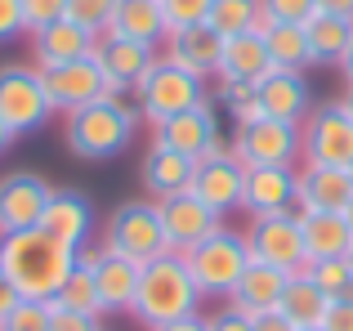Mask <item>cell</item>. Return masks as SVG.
<instances>
[{
  "mask_svg": "<svg viewBox=\"0 0 353 331\" xmlns=\"http://www.w3.org/2000/svg\"><path fill=\"white\" fill-rule=\"evenodd\" d=\"M77 260H81L77 246L59 242L45 228L0 237V273L14 282L23 300H54L68 282V273L77 269Z\"/></svg>",
  "mask_w": 353,
  "mask_h": 331,
  "instance_id": "1",
  "label": "cell"
},
{
  "mask_svg": "<svg viewBox=\"0 0 353 331\" xmlns=\"http://www.w3.org/2000/svg\"><path fill=\"white\" fill-rule=\"evenodd\" d=\"M134 126H139L134 108L121 94H103V99H94V103L68 112V121H63V143H68V152L81 157V161H112L134 143Z\"/></svg>",
  "mask_w": 353,
  "mask_h": 331,
  "instance_id": "2",
  "label": "cell"
},
{
  "mask_svg": "<svg viewBox=\"0 0 353 331\" xmlns=\"http://www.w3.org/2000/svg\"><path fill=\"white\" fill-rule=\"evenodd\" d=\"M197 305H201V291L188 273V260L179 251H165L143 264L130 314L152 331V327H165V323H179V318L197 314Z\"/></svg>",
  "mask_w": 353,
  "mask_h": 331,
  "instance_id": "3",
  "label": "cell"
},
{
  "mask_svg": "<svg viewBox=\"0 0 353 331\" xmlns=\"http://www.w3.org/2000/svg\"><path fill=\"white\" fill-rule=\"evenodd\" d=\"M183 260H188V273H192V282H197L201 300L206 296L228 300L233 287L241 282V273H246V264H250V246H246V233H233V228L219 224L215 233L201 237L192 251H183Z\"/></svg>",
  "mask_w": 353,
  "mask_h": 331,
  "instance_id": "4",
  "label": "cell"
},
{
  "mask_svg": "<svg viewBox=\"0 0 353 331\" xmlns=\"http://www.w3.org/2000/svg\"><path fill=\"white\" fill-rule=\"evenodd\" d=\"M134 94H139V117L161 126V121H170V117L188 112V108L206 103V81L192 77L188 68H179V63H170L161 54V59L152 63V72L134 86Z\"/></svg>",
  "mask_w": 353,
  "mask_h": 331,
  "instance_id": "5",
  "label": "cell"
},
{
  "mask_svg": "<svg viewBox=\"0 0 353 331\" xmlns=\"http://www.w3.org/2000/svg\"><path fill=\"white\" fill-rule=\"evenodd\" d=\"M103 246L117 255H130L134 264L165 255L170 242H165V224H161L157 201H121L103 224Z\"/></svg>",
  "mask_w": 353,
  "mask_h": 331,
  "instance_id": "6",
  "label": "cell"
},
{
  "mask_svg": "<svg viewBox=\"0 0 353 331\" xmlns=\"http://www.w3.org/2000/svg\"><path fill=\"white\" fill-rule=\"evenodd\" d=\"M0 117L14 134H32L54 117L45 81L36 63H0Z\"/></svg>",
  "mask_w": 353,
  "mask_h": 331,
  "instance_id": "7",
  "label": "cell"
},
{
  "mask_svg": "<svg viewBox=\"0 0 353 331\" xmlns=\"http://www.w3.org/2000/svg\"><path fill=\"white\" fill-rule=\"evenodd\" d=\"M246 246L250 260L273 264V269L300 273L309 269V251H304V228H300V210H273V215H255L246 228Z\"/></svg>",
  "mask_w": 353,
  "mask_h": 331,
  "instance_id": "8",
  "label": "cell"
},
{
  "mask_svg": "<svg viewBox=\"0 0 353 331\" xmlns=\"http://www.w3.org/2000/svg\"><path fill=\"white\" fill-rule=\"evenodd\" d=\"M304 166H349L353 161V112L345 103H318L300 126Z\"/></svg>",
  "mask_w": 353,
  "mask_h": 331,
  "instance_id": "9",
  "label": "cell"
},
{
  "mask_svg": "<svg viewBox=\"0 0 353 331\" xmlns=\"http://www.w3.org/2000/svg\"><path fill=\"white\" fill-rule=\"evenodd\" d=\"M54 197V183L36 170H9L0 174V237L41 228L45 206Z\"/></svg>",
  "mask_w": 353,
  "mask_h": 331,
  "instance_id": "10",
  "label": "cell"
},
{
  "mask_svg": "<svg viewBox=\"0 0 353 331\" xmlns=\"http://www.w3.org/2000/svg\"><path fill=\"white\" fill-rule=\"evenodd\" d=\"M41 81H45V94H50L54 112H63V117L85 108V103H94V99H103V94H112V86H108V77L99 72L94 54L59 63V68H41Z\"/></svg>",
  "mask_w": 353,
  "mask_h": 331,
  "instance_id": "11",
  "label": "cell"
},
{
  "mask_svg": "<svg viewBox=\"0 0 353 331\" xmlns=\"http://www.w3.org/2000/svg\"><path fill=\"white\" fill-rule=\"evenodd\" d=\"M233 157L241 166H291L300 157V126L259 117L255 126H241L233 134Z\"/></svg>",
  "mask_w": 353,
  "mask_h": 331,
  "instance_id": "12",
  "label": "cell"
},
{
  "mask_svg": "<svg viewBox=\"0 0 353 331\" xmlns=\"http://www.w3.org/2000/svg\"><path fill=\"white\" fill-rule=\"evenodd\" d=\"M157 59H161V54H157V45L130 41V36H117V32H103V36L94 41V63H99V72L108 77L112 94H125V90H134L139 81L152 72Z\"/></svg>",
  "mask_w": 353,
  "mask_h": 331,
  "instance_id": "13",
  "label": "cell"
},
{
  "mask_svg": "<svg viewBox=\"0 0 353 331\" xmlns=\"http://www.w3.org/2000/svg\"><path fill=\"white\" fill-rule=\"evenodd\" d=\"M152 139L165 143V148H174V152H183V157H192V161H201V157L224 148V139H219V117H215V108H210V99L197 103V108H188V112H179V117H170V121L152 126Z\"/></svg>",
  "mask_w": 353,
  "mask_h": 331,
  "instance_id": "14",
  "label": "cell"
},
{
  "mask_svg": "<svg viewBox=\"0 0 353 331\" xmlns=\"http://www.w3.org/2000/svg\"><path fill=\"white\" fill-rule=\"evenodd\" d=\"M81 255H85L90 273H94L103 314H130V309H134V291H139V273H143V264H134L130 255L108 251V246H99V251L85 246Z\"/></svg>",
  "mask_w": 353,
  "mask_h": 331,
  "instance_id": "15",
  "label": "cell"
},
{
  "mask_svg": "<svg viewBox=\"0 0 353 331\" xmlns=\"http://www.w3.org/2000/svg\"><path fill=\"white\" fill-rule=\"evenodd\" d=\"M241 183H246V166H241L228 148H219V152H210V157L197 161L188 192H197L215 215H228V210L241 206Z\"/></svg>",
  "mask_w": 353,
  "mask_h": 331,
  "instance_id": "16",
  "label": "cell"
},
{
  "mask_svg": "<svg viewBox=\"0 0 353 331\" xmlns=\"http://www.w3.org/2000/svg\"><path fill=\"white\" fill-rule=\"evenodd\" d=\"M157 210H161V224H165V242H170V251H179V255L192 251L201 237H210L219 228V215L197 197V192L165 197V201H157Z\"/></svg>",
  "mask_w": 353,
  "mask_h": 331,
  "instance_id": "17",
  "label": "cell"
},
{
  "mask_svg": "<svg viewBox=\"0 0 353 331\" xmlns=\"http://www.w3.org/2000/svg\"><path fill=\"white\" fill-rule=\"evenodd\" d=\"M255 94H259L264 117H273V121L304 126V117L313 112L309 81H304V72H295V68H273V72H268V77L255 86Z\"/></svg>",
  "mask_w": 353,
  "mask_h": 331,
  "instance_id": "18",
  "label": "cell"
},
{
  "mask_svg": "<svg viewBox=\"0 0 353 331\" xmlns=\"http://www.w3.org/2000/svg\"><path fill=\"white\" fill-rule=\"evenodd\" d=\"M295 188H300V170H291V166H246L241 206H246L250 215L291 210L295 206Z\"/></svg>",
  "mask_w": 353,
  "mask_h": 331,
  "instance_id": "19",
  "label": "cell"
},
{
  "mask_svg": "<svg viewBox=\"0 0 353 331\" xmlns=\"http://www.w3.org/2000/svg\"><path fill=\"white\" fill-rule=\"evenodd\" d=\"M273 72V54H268L264 27L224 36V54H219V81H241V86H259Z\"/></svg>",
  "mask_w": 353,
  "mask_h": 331,
  "instance_id": "20",
  "label": "cell"
},
{
  "mask_svg": "<svg viewBox=\"0 0 353 331\" xmlns=\"http://www.w3.org/2000/svg\"><path fill=\"white\" fill-rule=\"evenodd\" d=\"M45 233H54L59 242L85 251L90 246V233H94V206L81 188H54L50 206H45V219H41Z\"/></svg>",
  "mask_w": 353,
  "mask_h": 331,
  "instance_id": "21",
  "label": "cell"
},
{
  "mask_svg": "<svg viewBox=\"0 0 353 331\" xmlns=\"http://www.w3.org/2000/svg\"><path fill=\"white\" fill-rule=\"evenodd\" d=\"M219 54H224V36L210 23H192V27H179V32L165 36V59L188 68L201 81L219 72Z\"/></svg>",
  "mask_w": 353,
  "mask_h": 331,
  "instance_id": "22",
  "label": "cell"
},
{
  "mask_svg": "<svg viewBox=\"0 0 353 331\" xmlns=\"http://www.w3.org/2000/svg\"><path fill=\"white\" fill-rule=\"evenodd\" d=\"M192 170H197V161L183 157V152H174V148H165V143H157V139H152V148L143 152V161H139V179H143V188H148L152 201L188 192L192 188Z\"/></svg>",
  "mask_w": 353,
  "mask_h": 331,
  "instance_id": "23",
  "label": "cell"
},
{
  "mask_svg": "<svg viewBox=\"0 0 353 331\" xmlns=\"http://www.w3.org/2000/svg\"><path fill=\"white\" fill-rule=\"evenodd\" d=\"M94 41L81 23L72 18H59V23H45L41 32H32V63L36 68H59V63H72V59H85L94 54Z\"/></svg>",
  "mask_w": 353,
  "mask_h": 331,
  "instance_id": "24",
  "label": "cell"
},
{
  "mask_svg": "<svg viewBox=\"0 0 353 331\" xmlns=\"http://www.w3.org/2000/svg\"><path fill=\"white\" fill-rule=\"evenodd\" d=\"M353 183L345 166H304L300 188H295V210H349Z\"/></svg>",
  "mask_w": 353,
  "mask_h": 331,
  "instance_id": "25",
  "label": "cell"
},
{
  "mask_svg": "<svg viewBox=\"0 0 353 331\" xmlns=\"http://www.w3.org/2000/svg\"><path fill=\"white\" fill-rule=\"evenodd\" d=\"M300 228H304V251L313 260H340L353 251V228L345 219V210H300Z\"/></svg>",
  "mask_w": 353,
  "mask_h": 331,
  "instance_id": "26",
  "label": "cell"
},
{
  "mask_svg": "<svg viewBox=\"0 0 353 331\" xmlns=\"http://www.w3.org/2000/svg\"><path fill=\"white\" fill-rule=\"evenodd\" d=\"M286 278H291L286 269H273V264L250 260L246 273H241V282L233 287V296H228V305L241 309V314H250V318H255V314H268V309H277V300H282Z\"/></svg>",
  "mask_w": 353,
  "mask_h": 331,
  "instance_id": "27",
  "label": "cell"
},
{
  "mask_svg": "<svg viewBox=\"0 0 353 331\" xmlns=\"http://www.w3.org/2000/svg\"><path fill=\"white\" fill-rule=\"evenodd\" d=\"M108 32L143 41V45H165L170 23H165L161 0H117V14H112V27H108Z\"/></svg>",
  "mask_w": 353,
  "mask_h": 331,
  "instance_id": "28",
  "label": "cell"
},
{
  "mask_svg": "<svg viewBox=\"0 0 353 331\" xmlns=\"http://www.w3.org/2000/svg\"><path fill=\"white\" fill-rule=\"evenodd\" d=\"M327 305H331V300L313 287L309 269H300V273H291V278H286V291H282V300H277V314L300 331V327H322Z\"/></svg>",
  "mask_w": 353,
  "mask_h": 331,
  "instance_id": "29",
  "label": "cell"
},
{
  "mask_svg": "<svg viewBox=\"0 0 353 331\" xmlns=\"http://www.w3.org/2000/svg\"><path fill=\"white\" fill-rule=\"evenodd\" d=\"M304 36H309V54L313 63H340L353 41V18H336V14H313L304 23Z\"/></svg>",
  "mask_w": 353,
  "mask_h": 331,
  "instance_id": "30",
  "label": "cell"
},
{
  "mask_svg": "<svg viewBox=\"0 0 353 331\" xmlns=\"http://www.w3.org/2000/svg\"><path fill=\"white\" fill-rule=\"evenodd\" d=\"M264 41H268V54H273V68H295V72H304V68L313 63L309 36H304V23H264Z\"/></svg>",
  "mask_w": 353,
  "mask_h": 331,
  "instance_id": "31",
  "label": "cell"
},
{
  "mask_svg": "<svg viewBox=\"0 0 353 331\" xmlns=\"http://www.w3.org/2000/svg\"><path fill=\"white\" fill-rule=\"evenodd\" d=\"M54 305L63 309H81V314H103V300H99V287H94V273H90L85 255L77 260V269L68 273V282H63V291L54 296Z\"/></svg>",
  "mask_w": 353,
  "mask_h": 331,
  "instance_id": "32",
  "label": "cell"
},
{
  "mask_svg": "<svg viewBox=\"0 0 353 331\" xmlns=\"http://www.w3.org/2000/svg\"><path fill=\"white\" fill-rule=\"evenodd\" d=\"M206 23L219 36H237V32H250V27H264V9H259V0H215Z\"/></svg>",
  "mask_w": 353,
  "mask_h": 331,
  "instance_id": "33",
  "label": "cell"
},
{
  "mask_svg": "<svg viewBox=\"0 0 353 331\" xmlns=\"http://www.w3.org/2000/svg\"><path fill=\"white\" fill-rule=\"evenodd\" d=\"M309 278L327 300H353V260L349 255H340V260H313Z\"/></svg>",
  "mask_w": 353,
  "mask_h": 331,
  "instance_id": "34",
  "label": "cell"
},
{
  "mask_svg": "<svg viewBox=\"0 0 353 331\" xmlns=\"http://www.w3.org/2000/svg\"><path fill=\"white\" fill-rule=\"evenodd\" d=\"M219 99H224V108H228V117H233V126H237V130H241V126H255L259 117H264L255 86H241V81H224Z\"/></svg>",
  "mask_w": 353,
  "mask_h": 331,
  "instance_id": "35",
  "label": "cell"
},
{
  "mask_svg": "<svg viewBox=\"0 0 353 331\" xmlns=\"http://www.w3.org/2000/svg\"><path fill=\"white\" fill-rule=\"evenodd\" d=\"M112 14H117V0H68V18L81 23L90 36H103L112 27Z\"/></svg>",
  "mask_w": 353,
  "mask_h": 331,
  "instance_id": "36",
  "label": "cell"
},
{
  "mask_svg": "<svg viewBox=\"0 0 353 331\" xmlns=\"http://www.w3.org/2000/svg\"><path fill=\"white\" fill-rule=\"evenodd\" d=\"M0 331H50V300H18L0 318Z\"/></svg>",
  "mask_w": 353,
  "mask_h": 331,
  "instance_id": "37",
  "label": "cell"
},
{
  "mask_svg": "<svg viewBox=\"0 0 353 331\" xmlns=\"http://www.w3.org/2000/svg\"><path fill=\"white\" fill-rule=\"evenodd\" d=\"M210 5H215V0H161L170 32H179V27H192V23H206V18H210Z\"/></svg>",
  "mask_w": 353,
  "mask_h": 331,
  "instance_id": "38",
  "label": "cell"
},
{
  "mask_svg": "<svg viewBox=\"0 0 353 331\" xmlns=\"http://www.w3.org/2000/svg\"><path fill=\"white\" fill-rule=\"evenodd\" d=\"M264 23H309L313 18V0H259Z\"/></svg>",
  "mask_w": 353,
  "mask_h": 331,
  "instance_id": "39",
  "label": "cell"
},
{
  "mask_svg": "<svg viewBox=\"0 0 353 331\" xmlns=\"http://www.w3.org/2000/svg\"><path fill=\"white\" fill-rule=\"evenodd\" d=\"M23 18H27V32H41L45 23L68 18V0H23Z\"/></svg>",
  "mask_w": 353,
  "mask_h": 331,
  "instance_id": "40",
  "label": "cell"
},
{
  "mask_svg": "<svg viewBox=\"0 0 353 331\" xmlns=\"http://www.w3.org/2000/svg\"><path fill=\"white\" fill-rule=\"evenodd\" d=\"M50 331H103L94 314H81V309H63L50 300Z\"/></svg>",
  "mask_w": 353,
  "mask_h": 331,
  "instance_id": "41",
  "label": "cell"
},
{
  "mask_svg": "<svg viewBox=\"0 0 353 331\" xmlns=\"http://www.w3.org/2000/svg\"><path fill=\"white\" fill-rule=\"evenodd\" d=\"M27 32V18H23V0H0V45L18 41Z\"/></svg>",
  "mask_w": 353,
  "mask_h": 331,
  "instance_id": "42",
  "label": "cell"
},
{
  "mask_svg": "<svg viewBox=\"0 0 353 331\" xmlns=\"http://www.w3.org/2000/svg\"><path fill=\"white\" fill-rule=\"evenodd\" d=\"M206 323H210V331H255V318L241 314V309H233V305L219 309V314H210Z\"/></svg>",
  "mask_w": 353,
  "mask_h": 331,
  "instance_id": "43",
  "label": "cell"
},
{
  "mask_svg": "<svg viewBox=\"0 0 353 331\" xmlns=\"http://www.w3.org/2000/svg\"><path fill=\"white\" fill-rule=\"evenodd\" d=\"M322 331H353V300H331L322 314Z\"/></svg>",
  "mask_w": 353,
  "mask_h": 331,
  "instance_id": "44",
  "label": "cell"
},
{
  "mask_svg": "<svg viewBox=\"0 0 353 331\" xmlns=\"http://www.w3.org/2000/svg\"><path fill=\"white\" fill-rule=\"evenodd\" d=\"M313 14H336V18H353V0H313Z\"/></svg>",
  "mask_w": 353,
  "mask_h": 331,
  "instance_id": "45",
  "label": "cell"
},
{
  "mask_svg": "<svg viewBox=\"0 0 353 331\" xmlns=\"http://www.w3.org/2000/svg\"><path fill=\"white\" fill-rule=\"evenodd\" d=\"M255 331H295V327L286 323L277 309H268V314H255Z\"/></svg>",
  "mask_w": 353,
  "mask_h": 331,
  "instance_id": "46",
  "label": "cell"
},
{
  "mask_svg": "<svg viewBox=\"0 0 353 331\" xmlns=\"http://www.w3.org/2000/svg\"><path fill=\"white\" fill-rule=\"evenodd\" d=\"M152 331H210V323L201 314H188V318H179V323H165V327H152Z\"/></svg>",
  "mask_w": 353,
  "mask_h": 331,
  "instance_id": "47",
  "label": "cell"
},
{
  "mask_svg": "<svg viewBox=\"0 0 353 331\" xmlns=\"http://www.w3.org/2000/svg\"><path fill=\"white\" fill-rule=\"evenodd\" d=\"M18 300H23V296H18V291H14V282H9V278H5V273H0V318H5V314H9V309H14V305H18Z\"/></svg>",
  "mask_w": 353,
  "mask_h": 331,
  "instance_id": "48",
  "label": "cell"
},
{
  "mask_svg": "<svg viewBox=\"0 0 353 331\" xmlns=\"http://www.w3.org/2000/svg\"><path fill=\"white\" fill-rule=\"evenodd\" d=\"M14 139H18V134L9 130V121H5V117H0V157H5V152H9V143H14Z\"/></svg>",
  "mask_w": 353,
  "mask_h": 331,
  "instance_id": "49",
  "label": "cell"
},
{
  "mask_svg": "<svg viewBox=\"0 0 353 331\" xmlns=\"http://www.w3.org/2000/svg\"><path fill=\"white\" fill-rule=\"evenodd\" d=\"M340 68H345V81L353 86V41H349V50H345V59H340Z\"/></svg>",
  "mask_w": 353,
  "mask_h": 331,
  "instance_id": "50",
  "label": "cell"
},
{
  "mask_svg": "<svg viewBox=\"0 0 353 331\" xmlns=\"http://www.w3.org/2000/svg\"><path fill=\"white\" fill-rule=\"evenodd\" d=\"M340 103H345V108H349V112H353V86H349V94H345V99H340Z\"/></svg>",
  "mask_w": 353,
  "mask_h": 331,
  "instance_id": "51",
  "label": "cell"
},
{
  "mask_svg": "<svg viewBox=\"0 0 353 331\" xmlns=\"http://www.w3.org/2000/svg\"><path fill=\"white\" fill-rule=\"evenodd\" d=\"M345 219H349V228H353V201H349V210H345Z\"/></svg>",
  "mask_w": 353,
  "mask_h": 331,
  "instance_id": "52",
  "label": "cell"
},
{
  "mask_svg": "<svg viewBox=\"0 0 353 331\" xmlns=\"http://www.w3.org/2000/svg\"><path fill=\"white\" fill-rule=\"evenodd\" d=\"M345 170H349V183H353V161H349V166H345Z\"/></svg>",
  "mask_w": 353,
  "mask_h": 331,
  "instance_id": "53",
  "label": "cell"
},
{
  "mask_svg": "<svg viewBox=\"0 0 353 331\" xmlns=\"http://www.w3.org/2000/svg\"><path fill=\"white\" fill-rule=\"evenodd\" d=\"M300 331H322V327H300Z\"/></svg>",
  "mask_w": 353,
  "mask_h": 331,
  "instance_id": "54",
  "label": "cell"
},
{
  "mask_svg": "<svg viewBox=\"0 0 353 331\" xmlns=\"http://www.w3.org/2000/svg\"><path fill=\"white\" fill-rule=\"evenodd\" d=\"M349 260H353V251H349Z\"/></svg>",
  "mask_w": 353,
  "mask_h": 331,
  "instance_id": "55",
  "label": "cell"
}]
</instances>
